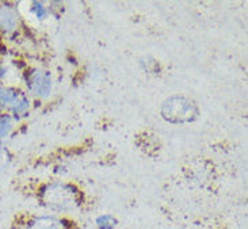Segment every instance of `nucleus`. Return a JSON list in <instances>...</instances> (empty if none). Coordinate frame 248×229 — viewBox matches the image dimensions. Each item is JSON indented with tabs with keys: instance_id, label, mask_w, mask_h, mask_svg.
<instances>
[{
	"instance_id": "3",
	"label": "nucleus",
	"mask_w": 248,
	"mask_h": 229,
	"mask_svg": "<svg viewBox=\"0 0 248 229\" xmlns=\"http://www.w3.org/2000/svg\"><path fill=\"white\" fill-rule=\"evenodd\" d=\"M26 84L29 91L38 98H46L52 91V79L50 75L45 71L35 69L27 75Z\"/></svg>"
},
{
	"instance_id": "8",
	"label": "nucleus",
	"mask_w": 248,
	"mask_h": 229,
	"mask_svg": "<svg viewBox=\"0 0 248 229\" xmlns=\"http://www.w3.org/2000/svg\"><path fill=\"white\" fill-rule=\"evenodd\" d=\"M15 126V118L8 113L0 114V140H4L13 133Z\"/></svg>"
},
{
	"instance_id": "6",
	"label": "nucleus",
	"mask_w": 248,
	"mask_h": 229,
	"mask_svg": "<svg viewBox=\"0 0 248 229\" xmlns=\"http://www.w3.org/2000/svg\"><path fill=\"white\" fill-rule=\"evenodd\" d=\"M20 91L10 86H0V111H8Z\"/></svg>"
},
{
	"instance_id": "9",
	"label": "nucleus",
	"mask_w": 248,
	"mask_h": 229,
	"mask_svg": "<svg viewBox=\"0 0 248 229\" xmlns=\"http://www.w3.org/2000/svg\"><path fill=\"white\" fill-rule=\"evenodd\" d=\"M95 224L99 229H114L118 221L113 214H101L99 217H96Z\"/></svg>"
},
{
	"instance_id": "7",
	"label": "nucleus",
	"mask_w": 248,
	"mask_h": 229,
	"mask_svg": "<svg viewBox=\"0 0 248 229\" xmlns=\"http://www.w3.org/2000/svg\"><path fill=\"white\" fill-rule=\"evenodd\" d=\"M29 108H30V99L27 98L26 94L19 92L18 98L15 99L13 106L10 107V110L7 113L13 115L14 118H19V117H23V115L27 114Z\"/></svg>"
},
{
	"instance_id": "5",
	"label": "nucleus",
	"mask_w": 248,
	"mask_h": 229,
	"mask_svg": "<svg viewBox=\"0 0 248 229\" xmlns=\"http://www.w3.org/2000/svg\"><path fill=\"white\" fill-rule=\"evenodd\" d=\"M23 229H67L62 220L53 216H37L27 220Z\"/></svg>"
},
{
	"instance_id": "11",
	"label": "nucleus",
	"mask_w": 248,
	"mask_h": 229,
	"mask_svg": "<svg viewBox=\"0 0 248 229\" xmlns=\"http://www.w3.org/2000/svg\"><path fill=\"white\" fill-rule=\"evenodd\" d=\"M30 11L33 13V15L37 19H44L46 16V10H45V7H44L42 3H37V1L31 3Z\"/></svg>"
},
{
	"instance_id": "10",
	"label": "nucleus",
	"mask_w": 248,
	"mask_h": 229,
	"mask_svg": "<svg viewBox=\"0 0 248 229\" xmlns=\"http://www.w3.org/2000/svg\"><path fill=\"white\" fill-rule=\"evenodd\" d=\"M10 162H11V153H10V151L4 145L0 144V171H3V169L6 168L7 166L10 164Z\"/></svg>"
},
{
	"instance_id": "4",
	"label": "nucleus",
	"mask_w": 248,
	"mask_h": 229,
	"mask_svg": "<svg viewBox=\"0 0 248 229\" xmlns=\"http://www.w3.org/2000/svg\"><path fill=\"white\" fill-rule=\"evenodd\" d=\"M19 25V15L14 7L8 4H0V33L10 35Z\"/></svg>"
},
{
	"instance_id": "2",
	"label": "nucleus",
	"mask_w": 248,
	"mask_h": 229,
	"mask_svg": "<svg viewBox=\"0 0 248 229\" xmlns=\"http://www.w3.org/2000/svg\"><path fill=\"white\" fill-rule=\"evenodd\" d=\"M161 115L171 123H188L197 120L198 107L186 96L174 95L164 101L161 106Z\"/></svg>"
},
{
	"instance_id": "1",
	"label": "nucleus",
	"mask_w": 248,
	"mask_h": 229,
	"mask_svg": "<svg viewBox=\"0 0 248 229\" xmlns=\"http://www.w3.org/2000/svg\"><path fill=\"white\" fill-rule=\"evenodd\" d=\"M42 205L56 213H71L80 206L79 191L67 183H50L41 190Z\"/></svg>"
}]
</instances>
